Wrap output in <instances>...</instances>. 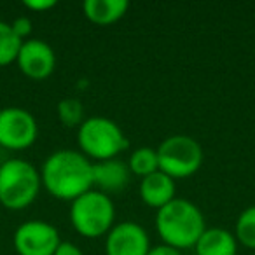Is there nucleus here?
Masks as SVG:
<instances>
[{"label": "nucleus", "mask_w": 255, "mask_h": 255, "mask_svg": "<svg viewBox=\"0 0 255 255\" xmlns=\"http://www.w3.org/2000/svg\"><path fill=\"white\" fill-rule=\"evenodd\" d=\"M39 171L42 187L61 201L72 203L93 189V163L81 150H54Z\"/></svg>", "instance_id": "1"}, {"label": "nucleus", "mask_w": 255, "mask_h": 255, "mask_svg": "<svg viewBox=\"0 0 255 255\" xmlns=\"http://www.w3.org/2000/svg\"><path fill=\"white\" fill-rule=\"evenodd\" d=\"M156 229L163 245L180 252L194 248L206 229L205 215L192 201L175 198L156 212Z\"/></svg>", "instance_id": "2"}, {"label": "nucleus", "mask_w": 255, "mask_h": 255, "mask_svg": "<svg viewBox=\"0 0 255 255\" xmlns=\"http://www.w3.org/2000/svg\"><path fill=\"white\" fill-rule=\"evenodd\" d=\"M42 187L40 171L25 159H7L0 164V205L7 210H25Z\"/></svg>", "instance_id": "3"}, {"label": "nucleus", "mask_w": 255, "mask_h": 255, "mask_svg": "<svg viewBox=\"0 0 255 255\" xmlns=\"http://www.w3.org/2000/svg\"><path fill=\"white\" fill-rule=\"evenodd\" d=\"M77 143L81 152L89 161L117 159L119 154L128 149L129 142L121 126L109 117L93 116L84 119L77 128Z\"/></svg>", "instance_id": "4"}, {"label": "nucleus", "mask_w": 255, "mask_h": 255, "mask_svg": "<svg viewBox=\"0 0 255 255\" xmlns=\"http://www.w3.org/2000/svg\"><path fill=\"white\" fill-rule=\"evenodd\" d=\"M70 222L84 238L107 236L116 226V206L109 194L91 189L72 201Z\"/></svg>", "instance_id": "5"}, {"label": "nucleus", "mask_w": 255, "mask_h": 255, "mask_svg": "<svg viewBox=\"0 0 255 255\" xmlns=\"http://www.w3.org/2000/svg\"><path fill=\"white\" fill-rule=\"evenodd\" d=\"M156 150L159 157V170L173 180L192 177L203 164L201 145L189 135L168 136Z\"/></svg>", "instance_id": "6"}, {"label": "nucleus", "mask_w": 255, "mask_h": 255, "mask_svg": "<svg viewBox=\"0 0 255 255\" xmlns=\"http://www.w3.org/2000/svg\"><path fill=\"white\" fill-rule=\"evenodd\" d=\"M39 124L35 117L21 107L0 109V147L9 150H25L35 143Z\"/></svg>", "instance_id": "7"}, {"label": "nucleus", "mask_w": 255, "mask_h": 255, "mask_svg": "<svg viewBox=\"0 0 255 255\" xmlns=\"http://www.w3.org/2000/svg\"><path fill=\"white\" fill-rule=\"evenodd\" d=\"M12 243L18 255H53L60 247V233L46 220H26L14 231Z\"/></svg>", "instance_id": "8"}, {"label": "nucleus", "mask_w": 255, "mask_h": 255, "mask_svg": "<svg viewBox=\"0 0 255 255\" xmlns=\"http://www.w3.org/2000/svg\"><path fill=\"white\" fill-rule=\"evenodd\" d=\"M150 248L147 231L131 220L116 224L105 236L107 255H147Z\"/></svg>", "instance_id": "9"}, {"label": "nucleus", "mask_w": 255, "mask_h": 255, "mask_svg": "<svg viewBox=\"0 0 255 255\" xmlns=\"http://www.w3.org/2000/svg\"><path fill=\"white\" fill-rule=\"evenodd\" d=\"M16 63H18L21 74L28 79L44 81L56 68V54L46 40L28 39L23 40Z\"/></svg>", "instance_id": "10"}, {"label": "nucleus", "mask_w": 255, "mask_h": 255, "mask_svg": "<svg viewBox=\"0 0 255 255\" xmlns=\"http://www.w3.org/2000/svg\"><path fill=\"white\" fill-rule=\"evenodd\" d=\"M129 168L121 159L93 163V187L100 192H119L129 182Z\"/></svg>", "instance_id": "11"}, {"label": "nucleus", "mask_w": 255, "mask_h": 255, "mask_svg": "<svg viewBox=\"0 0 255 255\" xmlns=\"http://www.w3.org/2000/svg\"><path fill=\"white\" fill-rule=\"evenodd\" d=\"M175 194H177L175 180L161 170L142 178L140 182V198L149 208H154L156 212L173 201L177 198Z\"/></svg>", "instance_id": "12"}, {"label": "nucleus", "mask_w": 255, "mask_h": 255, "mask_svg": "<svg viewBox=\"0 0 255 255\" xmlns=\"http://www.w3.org/2000/svg\"><path fill=\"white\" fill-rule=\"evenodd\" d=\"M196 255H238V241L234 233L224 227L205 229L194 247Z\"/></svg>", "instance_id": "13"}, {"label": "nucleus", "mask_w": 255, "mask_h": 255, "mask_svg": "<svg viewBox=\"0 0 255 255\" xmlns=\"http://www.w3.org/2000/svg\"><path fill=\"white\" fill-rule=\"evenodd\" d=\"M129 9L126 0H86L82 12L91 23L98 26H109L117 23Z\"/></svg>", "instance_id": "14"}, {"label": "nucleus", "mask_w": 255, "mask_h": 255, "mask_svg": "<svg viewBox=\"0 0 255 255\" xmlns=\"http://www.w3.org/2000/svg\"><path fill=\"white\" fill-rule=\"evenodd\" d=\"M128 168L133 175L140 178H145L149 175L159 171V157H157V150L152 147H138L131 152L129 161H128Z\"/></svg>", "instance_id": "15"}, {"label": "nucleus", "mask_w": 255, "mask_h": 255, "mask_svg": "<svg viewBox=\"0 0 255 255\" xmlns=\"http://www.w3.org/2000/svg\"><path fill=\"white\" fill-rule=\"evenodd\" d=\"M23 40L12 32L11 23L0 19V67H7L18 60Z\"/></svg>", "instance_id": "16"}, {"label": "nucleus", "mask_w": 255, "mask_h": 255, "mask_svg": "<svg viewBox=\"0 0 255 255\" xmlns=\"http://www.w3.org/2000/svg\"><path fill=\"white\" fill-rule=\"evenodd\" d=\"M234 236L238 245L255 250V205L245 208L234 224Z\"/></svg>", "instance_id": "17"}, {"label": "nucleus", "mask_w": 255, "mask_h": 255, "mask_svg": "<svg viewBox=\"0 0 255 255\" xmlns=\"http://www.w3.org/2000/svg\"><path fill=\"white\" fill-rule=\"evenodd\" d=\"M60 123L65 128H79L84 123V105L77 98H63L56 107Z\"/></svg>", "instance_id": "18"}, {"label": "nucleus", "mask_w": 255, "mask_h": 255, "mask_svg": "<svg viewBox=\"0 0 255 255\" xmlns=\"http://www.w3.org/2000/svg\"><path fill=\"white\" fill-rule=\"evenodd\" d=\"M32 19L28 16H19L16 18L14 21L11 23V28L16 35L19 37L21 40H28L30 39V33H32Z\"/></svg>", "instance_id": "19"}, {"label": "nucleus", "mask_w": 255, "mask_h": 255, "mask_svg": "<svg viewBox=\"0 0 255 255\" xmlns=\"http://www.w3.org/2000/svg\"><path fill=\"white\" fill-rule=\"evenodd\" d=\"M28 11H33V12H46L49 9L56 7V2L54 0H25L23 2Z\"/></svg>", "instance_id": "20"}, {"label": "nucleus", "mask_w": 255, "mask_h": 255, "mask_svg": "<svg viewBox=\"0 0 255 255\" xmlns=\"http://www.w3.org/2000/svg\"><path fill=\"white\" fill-rule=\"evenodd\" d=\"M53 255H84V252L72 241H61Z\"/></svg>", "instance_id": "21"}, {"label": "nucleus", "mask_w": 255, "mask_h": 255, "mask_svg": "<svg viewBox=\"0 0 255 255\" xmlns=\"http://www.w3.org/2000/svg\"><path fill=\"white\" fill-rule=\"evenodd\" d=\"M147 255H184V254L180 250H175V248L168 247V245H157V247L150 248Z\"/></svg>", "instance_id": "22"}]
</instances>
